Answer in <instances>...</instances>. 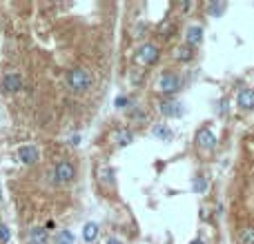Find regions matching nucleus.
I'll return each instance as SVG.
<instances>
[{
	"instance_id": "nucleus-1",
	"label": "nucleus",
	"mask_w": 254,
	"mask_h": 244,
	"mask_svg": "<svg viewBox=\"0 0 254 244\" xmlns=\"http://www.w3.org/2000/svg\"><path fill=\"white\" fill-rule=\"evenodd\" d=\"M65 82H67V87L72 89V91H76V94H85V91H90L91 87H94V73L90 71V69H83V67H76V69H69L67 73H65Z\"/></svg>"
},
{
	"instance_id": "nucleus-2",
	"label": "nucleus",
	"mask_w": 254,
	"mask_h": 244,
	"mask_svg": "<svg viewBox=\"0 0 254 244\" xmlns=\"http://www.w3.org/2000/svg\"><path fill=\"white\" fill-rule=\"evenodd\" d=\"M76 173H78V169H76V164L72 160H58L56 164L49 169L47 178L52 184H69V182L76 180Z\"/></svg>"
},
{
	"instance_id": "nucleus-3",
	"label": "nucleus",
	"mask_w": 254,
	"mask_h": 244,
	"mask_svg": "<svg viewBox=\"0 0 254 244\" xmlns=\"http://www.w3.org/2000/svg\"><path fill=\"white\" fill-rule=\"evenodd\" d=\"M22 84H25V78H22V73L18 71H5L2 76H0V89L5 91V94H18L22 89Z\"/></svg>"
},
{
	"instance_id": "nucleus-4",
	"label": "nucleus",
	"mask_w": 254,
	"mask_h": 244,
	"mask_svg": "<svg viewBox=\"0 0 254 244\" xmlns=\"http://www.w3.org/2000/svg\"><path fill=\"white\" fill-rule=\"evenodd\" d=\"M159 58H161V49L156 47L154 42H145V45H141L138 51H136V60L143 65V67H152Z\"/></svg>"
},
{
	"instance_id": "nucleus-5",
	"label": "nucleus",
	"mask_w": 254,
	"mask_h": 244,
	"mask_svg": "<svg viewBox=\"0 0 254 244\" xmlns=\"http://www.w3.org/2000/svg\"><path fill=\"white\" fill-rule=\"evenodd\" d=\"M16 158L20 164L25 166H34L38 160H40V149L36 145H22L20 149L16 151Z\"/></svg>"
},
{
	"instance_id": "nucleus-6",
	"label": "nucleus",
	"mask_w": 254,
	"mask_h": 244,
	"mask_svg": "<svg viewBox=\"0 0 254 244\" xmlns=\"http://www.w3.org/2000/svg\"><path fill=\"white\" fill-rule=\"evenodd\" d=\"M156 89H159L161 94H176L181 89V78L176 76V73H163L159 78V82H156Z\"/></svg>"
},
{
	"instance_id": "nucleus-7",
	"label": "nucleus",
	"mask_w": 254,
	"mask_h": 244,
	"mask_svg": "<svg viewBox=\"0 0 254 244\" xmlns=\"http://www.w3.org/2000/svg\"><path fill=\"white\" fill-rule=\"evenodd\" d=\"M196 145L201 146V149H205V151H212L214 146H217V135L212 133L207 127H203V129H199L196 131Z\"/></svg>"
},
{
	"instance_id": "nucleus-8",
	"label": "nucleus",
	"mask_w": 254,
	"mask_h": 244,
	"mask_svg": "<svg viewBox=\"0 0 254 244\" xmlns=\"http://www.w3.org/2000/svg\"><path fill=\"white\" fill-rule=\"evenodd\" d=\"M203 42V27L201 25H190L185 32V45L187 47H199Z\"/></svg>"
},
{
	"instance_id": "nucleus-9",
	"label": "nucleus",
	"mask_w": 254,
	"mask_h": 244,
	"mask_svg": "<svg viewBox=\"0 0 254 244\" xmlns=\"http://www.w3.org/2000/svg\"><path fill=\"white\" fill-rule=\"evenodd\" d=\"M236 104L241 107V109H245V111H252L254 109V89H250V87L241 89L238 96H236Z\"/></svg>"
},
{
	"instance_id": "nucleus-10",
	"label": "nucleus",
	"mask_w": 254,
	"mask_h": 244,
	"mask_svg": "<svg viewBox=\"0 0 254 244\" xmlns=\"http://www.w3.org/2000/svg\"><path fill=\"white\" fill-rule=\"evenodd\" d=\"M161 114L165 118H179L183 114V104L176 102V100H165V102H161Z\"/></svg>"
},
{
	"instance_id": "nucleus-11",
	"label": "nucleus",
	"mask_w": 254,
	"mask_h": 244,
	"mask_svg": "<svg viewBox=\"0 0 254 244\" xmlns=\"http://www.w3.org/2000/svg\"><path fill=\"white\" fill-rule=\"evenodd\" d=\"M27 240H29V244H49V233H47V228H42V227H32V228H29V233H27Z\"/></svg>"
},
{
	"instance_id": "nucleus-12",
	"label": "nucleus",
	"mask_w": 254,
	"mask_h": 244,
	"mask_svg": "<svg viewBox=\"0 0 254 244\" xmlns=\"http://www.w3.org/2000/svg\"><path fill=\"white\" fill-rule=\"evenodd\" d=\"M111 138H114V142H116L118 146H127L134 142V133L127 127H121V129H116L114 133H111Z\"/></svg>"
},
{
	"instance_id": "nucleus-13",
	"label": "nucleus",
	"mask_w": 254,
	"mask_h": 244,
	"mask_svg": "<svg viewBox=\"0 0 254 244\" xmlns=\"http://www.w3.org/2000/svg\"><path fill=\"white\" fill-rule=\"evenodd\" d=\"M98 233H101V227H98L96 222H87V224L83 227V238H85V242H96Z\"/></svg>"
},
{
	"instance_id": "nucleus-14",
	"label": "nucleus",
	"mask_w": 254,
	"mask_h": 244,
	"mask_svg": "<svg viewBox=\"0 0 254 244\" xmlns=\"http://www.w3.org/2000/svg\"><path fill=\"white\" fill-rule=\"evenodd\" d=\"M174 58L181 60V63H190V60H194V51H192V47H187V45H179V47L174 49Z\"/></svg>"
},
{
	"instance_id": "nucleus-15",
	"label": "nucleus",
	"mask_w": 254,
	"mask_h": 244,
	"mask_svg": "<svg viewBox=\"0 0 254 244\" xmlns=\"http://www.w3.org/2000/svg\"><path fill=\"white\" fill-rule=\"evenodd\" d=\"M98 182H101L103 187H111V184H114V169L101 166V169H98Z\"/></svg>"
},
{
	"instance_id": "nucleus-16",
	"label": "nucleus",
	"mask_w": 254,
	"mask_h": 244,
	"mask_svg": "<svg viewBox=\"0 0 254 244\" xmlns=\"http://www.w3.org/2000/svg\"><path fill=\"white\" fill-rule=\"evenodd\" d=\"M238 244H254V227H243L238 231Z\"/></svg>"
},
{
	"instance_id": "nucleus-17",
	"label": "nucleus",
	"mask_w": 254,
	"mask_h": 244,
	"mask_svg": "<svg viewBox=\"0 0 254 244\" xmlns=\"http://www.w3.org/2000/svg\"><path fill=\"white\" fill-rule=\"evenodd\" d=\"M154 138H159V140H169L172 138V129L169 127H165V125H159V127H154Z\"/></svg>"
},
{
	"instance_id": "nucleus-18",
	"label": "nucleus",
	"mask_w": 254,
	"mask_h": 244,
	"mask_svg": "<svg viewBox=\"0 0 254 244\" xmlns=\"http://www.w3.org/2000/svg\"><path fill=\"white\" fill-rule=\"evenodd\" d=\"M56 244H74V233L72 231H60L56 235Z\"/></svg>"
},
{
	"instance_id": "nucleus-19",
	"label": "nucleus",
	"mask_w": 254,
	"mask_h": 244,
	"mask_svg": "<svg viewBox=\"0 0 254 244\" xmlns=\"http://www.w3.org/2000/svg\"><path fill=\"white\" fill-rule=\"evenodd\" d=\"M159 32L163 33L165 38H169L172 33H174V25H172L169 20H165V22H161V25H159Z\"/></svg>"
},
{
	"instance_id": "nucleus-20",
	"label": "nucleus",
	"mask_w": 254,
	"mask_h": 244,
	"mask_svg": "<svg viewBox=\"0 0 254 244\" xmlns=\"http://www.w3.org/2000/svg\"><path fill=\"white\" fill-rule=\"evenodd\" d=\"M207 11H210L212 16H221L223 11H225V2H218V5L217 2H212V5L207 7Z\"/></svg>"
},
{
	"instance_id": "nucleus-21",
	"label": "nucleus",
	"mask_w": 254,
	"mask_h": 244,
	"mask_svg": "<svg viewBox=\"0 0 254 244\" xmlns=\"http://www.w3.org/2000/svg\"><path fill=\"white\" fill-rule=\"evenodd\" d=\"M194 191H199V193H205L207 191V180L203 176H199L194 180Z\"/></svg>"
},
{
	"instance_id": "nucleus-22",
	"label": "nucleus",
	"mask_w": 254,
	"mask_h": 244,
	"mask_svg": "<svg viewBox=\"0 0 254 244\" xmlns=\"http://www.w3.org/2000/svg\"><path fill=\"white\" fill-rule=\"evenodd\" d=\"M9 240H11L9 228H7L5 224H0V242H2V244H9Z\"/></svg>"
},
{
	"instance_id": "nucleus-23",
	"label": "nucleus",
	"mask_w": 254,
	"mask_h": 244,
	"mask_svg": "<svg viewBox=\"0 0 254 244\" xmlns=\"http://www.w3.org/2000/svg\"><path fill=\"white\" fill-rule=\"evenodd\" d=\"M107 244H123V242L118 238H114V235H111V238H107Z\"/></svg>"
},
{
	"instance_id": "nucleus-24",
	"label": "nucleus",
	"mask_w": 254,
	"mask_h": 244,
	"mask_svg": "<svg viewBox=\"0 0 254 244\" xmlns=\"http://www.w3.org/2000/svg\"><path fill=\"white\" fill-rule=\"evenodd\" d=\"M190 9H192L190 2H183V5H181V11H190Z\"/></svg>"
},
{
	"instance_id": "nucleus-25",
	"label": "nucleus",
	"mask_w": 254,
	"mask_h": 244,
	"mask_svg": "<svg viewBox=\"0 0 254 244\" xmlns=\"http://www.w3.org/2000/svg\"><path fill=\"white\" fill-rule=\"evenodd\" d=\"M78 140H80L78 135H74V138H69V145H78Z\"/></svg>"
},
{
	"instance_id": "nucleus-26",
	"label": "nucleus",
	"mask_w": 254,
	"mask_h": 244,
	"mask_svg": "<svg viewBox=\"0 0 254 244\" xmlns=\"http://www.w3.org/2000/svg\"><path fill=\"white\" fill-rule=\"evenodd\" d=\"M190 244H205V242H203V240H192Z\"/></svg>"
}]
</instances>
